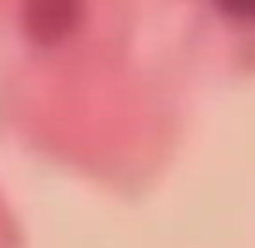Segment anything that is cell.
I'll return each mask as SVG.
<instances>
[{
  "label": "cell",
  "mask_w": 255,
  "mask_h": 248,
  "mask_svg": "<svg viewBox=\"0 0 255 248\" xmlns=\"http://www.w3.org/2000/svg\"><path fill=\"white\" fill-rule=\"evenodd\" d=\"M24 14H28V21H31V28H35L38 35H55V31H62L66 17H76V7L45 3V7H28Z\"/></svg>",
  "instance_id": "obj_1"
}]
</instances>
